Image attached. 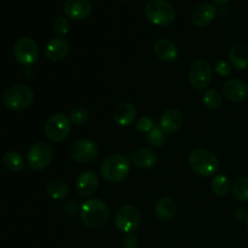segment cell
<instances>
[{
    "label": "cell",
    "instance_id": "7402d4cb",
    "mask_svg": "<svg viewBox=\"0 0 248 248\" xmlns=\"http://www.w3.org/2000/svg\"><path fill=\"white\" fill-rule=\"evenodd\" d=\"M229 58L232 64L240 70L248 69V46L237 44L229 51Z\"/></svg>",
    "mask_w": 248,
    "mask_h": 248
},
{
    "label": "cell",
    "instance_id": "ffe728a7",
    "mask_svg": "<svg viewBox=\"0 0 248 248\" xmlns=\"http://www.w3.org/2000/svg\"><path fill=\"white\" fill-rule=\"evenodd\" d=\"M136 114H137V110L135 106L128 102H124L119 104L114 110V121L119 126H128L135 121Z\"/></svg>",
    "mask_w": 248,
    "mask_h": 248
},
{
    "label": "cell",
    "instance_id": "484cf974",
    "mask_svg": "<svg viewBox=\"0 0 248 248\" xmlns=\"http://www.w3.org/2000/svg\"><path fill=\"white\" fill-rule=\"evenodd\" d=\"M232 194L240 201H248V177H241L232 184Z\"/></svg>",
    "mask_w": 248,
    "mask_h": 248
},
{
    "label": "cell",
    "instance_id": "2e32d148",
    "mask_svg": "<svg viewBox=\"0 0 248 248\" xmlns=\"http://www.w3.org/2000/svg\"><path fill=\"white\" fill-rule=\"evenodd\" d=\"M183 125V115L177 109H169L162 114L160 119V127L165 135H171L177 132Z\"/></svg>",
    "mask_w": 248,
    "mask_h": 248
},
{
    "label": "cell",
    "instance_id": "6da1fadb",
    "mask_svg": "<svg viewBox=\"0 0 248 248\" xmlns=\"http://www.w3.org/2000/svg\"><path fill=\"white\" fill-rule=\"evenodd\" d=\"M80 218L90 229H101L109 220V207L101 199H90L82 203Z\"/></svg>",
    "mask_w": 248,
    "mask_h": 248
},
{
    "label": "cell",
    "instance_id": "4fadbf2b",
    "mask_svg": "<svg viewBox=\"0 0 248 248\" xmlns=\"http://www.w3.org/2000/svg\"><path fill=\"white\" fill-rule=\"evenodd\" d=\"M223 94L232 102H244L248 98V85L240 79H229L223 85Z\"/></svg>",
    "mask_w": 248,
    "mask_h": 248
},
{
    "label": "cell",
    "instance_id": "1f68e13d",
    "mask_svg": "<svg viewBox=\"0 0 248 248\" xmlns=\"http://www.w3.org/2000/svg\"><path fill=\"white\" fill-rule=\"evenodd\" d=\"M215 69L216 72H217V74H219L220 77H228V75H230V73H232V68H230V65L228 64L227 62H224V61H219V62L216 63Z\"/></svg>",
    "mask_w": 248,
    "mask_h": 248
},
{
    "label": "cell",
    "instance_id": "5b68a950",
    "mask_svg": "<svg viewBox=\"0 0 248 248\" xmlns=\"http://www.w3.org/2000/svg\"><path fill=\"white\" fill-rule=\"evenodd\" d=\"M189 164L199 176L210 177L219 170V160L207 149H195L189 155Z\"/></svg>",
    "mask_w": 248,
    "mask_h": 248
},
{
    "label": "cell",
    "instance_id": "8fae6325",
    "mask_svg": "<svg viewBox=\"0 0 248 248\" xmlns=\"http://www.w3.org/2000/svg\"><path fill=\"white\" fill-rule=\"evenodd\" d=\"M98 147L92 140H79L70 147V156L79 164H87L96 159Z\"/></svg>",
    "mask_w": 248,
    "mask_h": 248
},
{
    "label": "cell",
    "instance_id": "44dd1931",
    "mask_svg": "<svg viewBox=\"0 0 248 248\" xmlns=\"http://www.w3.org/2000/svg\"><path fill=\"white\" fill-rule=\"evenodd\" d=\"M132 161L140 169H150L157 162V156L149 148H140L132 154Z\"/></svg>",
    "mask_w": 248,
    "mask_h": 248
},
{
    "label": "cell",
    "instance_id": "52a82bcc",
    "mask_svg": "<svg viewBox=\"0 0 248 248\" xmlns=\"http://www.w3.org/2000/svg\"><path fill=\"white\" fill-rule=\"evenodd\" d=\"M53 149L46 143H35L27 153V164L31 170L40 171L50 166L53 160Z\"/></svg>",
    "mask_w": 248,
    "mask_h": 248
},
{
    "label": "cell",
    "instance_id": "e575fe53",
    "mask_svg": "<svg viewBox=\"0 0 248 248\" xmlns=\"http://www.w3.org/2000/svg\"><path fill=\"white\" fill-rule=\"evenodd\" d=\"M212 1L216 2V4L222 5V4H225V2H228V1H229V0H212Z\"/></svg>",
    "mask_w": 248,
    "mask_h": 248
},
{
    "label": "cell",
    "instance_id": "7a4b0ae2",
    "mask_svg": "<svg viewBox=\"0 0 248 248\" xmlns=\"http://www.w3.org/2000/svg\"><path fill=\"white\" fill-rule=\"evenodd\" d=\"M131 171V161L123 154H111L101 166V174L109 183H120Z\"/></svg>",
    "mask_w": 248,
    "mask_h": 248
},
{
    "label": "cell",
    "instance_id": "4316f807",
    "mask_svg": "<svg viewBox=\"0 0 248 248\" xmlns=\"http://www.w3.org/2000/svg\"><path fill=\"white\" fill-rule=\"evenodd\" d=\"M203 104L208 109H218L223 104V97L217 90H208L203 94Z\"/></svg>",
    "mask_w": 248,
    "mask_h": 248
},
{
    "label": "cell",
    "instance_id": "cb8c5ba5",
    "mask_svg": "<svg viewBox=\"0 0 248 248\" xmlns=\"http://www.w3.org/2000/svg\"><path fill=\"white\" fill-rule=\"evenodd\" d=\"M2 165L10 171H21L24 169V160L17 152H7L2 157Z\"/></svg>",
    "mask_w": 248,
    "mask_h": 248
},
{
    "label": "cell",
    "instance_id": "836d02e7",
    "mask_svg": "<svg viewBox=\"0 0 248 248\" xmlns=\"http://www.w3.org/2000/svg\"><path fill=\"white\" fill-rule=\"evenodd\" d=\"M63 208H64V212L65 213H68V215L73 216V215H75V212H77L78 206H77V203L74 202V201L70 200V201H68V202L64 203Z\"/></svg>",
    "mask_w": 248,
    "mask_h": 248
},
{
    "label": "cell",
    "instance_id": "4dcf8cb0",
    "mask_svg": "<svg viewBox=\"0 0 248 248\" xmlns=\"http://www.w3.org/2000/svg\"><path fill=\"white\" fill-rule=\"evenodd\" d=\"M154 126L155 125L154 123H153V120L150 118H148V116H142V118L138 119L137 123H136V127H137V130L140 131V132H145V133H149Z\"/></svg>",
    "mask_w": 248,
    "mask_h": 248
},
{
    "label": "cell",
    "instance_id": "e0dca14e",
    "mask_svg": "<svg viewBox=\"0 0 248 248\" xmlns=\"http://www.w3.org/2000/svg\"><path fill=\"white\" fill-rule=\"evenodd\" d=\"M154 53L164 62H173L178 58L179 51L173 41L169 39H159L154 45Z\"/></svg>",
    "mask_w": 248,
    "mask_h": 248
},
{
    "label": "cell",
    "instance_id": "9c48e42d",
    "mask_svg": "<svg viewBox=\"0 0 248 248\" xmlns=\"http://www.w3.org/2000/svg\"><path fill=\"white\" fill-rule=\"evenodd\" d=\"M212 79V67L210 62L203 58L194 61L189 69V81L196 90H203L210 85Z\"/></svg>",
    "mask_w": 248,
    "mask_h": 248
},
{
    "label": "cell",
    "instance_id": "277c9868",
    "mask_svg": "<svg viewBox=\"0 0 248 248\" xmlns=\"http://www.w3.org/2000/svg\"><path fill=\"white\" fill-rule=\"evenodd\" d=\"M144 15L155 26H170L176 18L173 6L166 0H149L144 7Z\"/></svg>",
    "mask_w": 248,
    "mask_h": 248
},
{
    "label": "cell",
    "instance_id": "8992f818",
    "mask_svg": "<svg viewBox=\"0 0 248 248\" xmlns=\"http://www.w3.org/2000/svg\"><path fill=\"white\" fill-rule=\"evenodd\" d=\"M116 228L124 234H133L140 224V213L135 206H121L115 213L114 218Z\"/></svg>",
    "mask_w": 248,
    "mask_h": 248
},
{
    "label": "cell",
    "instance_id": "83f0119b",
    "mask_svg": "<svg viewBox=\"0 0 248 248\" xmlns=\"http://www.w3.org/2000/svg\"><path fill=\"white\" fill-rule=\"evenodd\" d=\"M148 143L153 147H161L165 143V133L159 126H154L149 133H148Z\"/></svg>",
    "mask_w": 248,
    "mask_h": 248
},
{
    "label": "cell",
    "instance_id": "5bb4252c",
    "mask_svg": "<svg viewBox=\"0 0 248 248\" xmlns=\"http://www.w3.org/2000/svg\"><path fill=\"white\" fill-rule=\"evenodd\" d=\"M75 188L80 196H91L98 188V178L92 171H85L79 174L75 182Z\"/></svg>",
    "mask_w": 248,
    "mask_h": 248
},
{
    "label": "cell",
    "instance_id": "f1b7e54d",
    "mask_svg": "<svg viewBox=\"0 0 248 248\" xmlns=\"http://www.w3.org/2000/svg\"><path fill=\"white\" fill-rule=\"evenodd\" d=\"M87 119H89V113L84 108H77L69 114L70 123L74 124V125H82V124L86 123Z\"/></svg>",
    "mask_w": 248,
    "mask_h": 248
},
{
    "label": "cell",
    "instance_id": "9a60e30c",
    "mask_svg": "<svg viewBox=\"0 0 248 248\" xmlns=\"http://www.w3.org/2000/svg\"><path fill=\"white\" fill-rule=\"evenodd\" d=\"M68 53H69V43L63 38L51 39L45 47L46 57L52 62L64 60Z\"/></svg>",
    "mask_w": 248,
    "mask_h": 248
},
{
    "label": "cell",
    "instance_id": "603a6c76",
    "mask_svg": "<svg viewBox=\"0 0 248 248\" xmlns=\"http://www.w3.org/2000/svg\"><path fill=\"white\" fill-rule=\"evenodd\" d=\"M46 193L52 199L61 200V199L67 198V195L69 194V186L63 179H51L46 186Z\"/></svg>",
    "mask_w": 248,
    "mask_h": 248
},
{
    "label": "cell",
    "instance_id": "d590c367",
    "mask_svg": "<svg viewBox=\"0 0 248 248\" xmlns=\"http://www.w3.org/2000/svg\"><path fill=\"white\" fill-rule=\"evenodd\" d=\"M246 225H247V228H248V215H247V217H246Z\"/></svg>",
    "mask_w": 248,
    "mask_h": 248
},
{
    "label": "cell",
    "instance_id": "8d00e7d4",
    "mask_svg": "<svg viewBox=\"0 0 248 248\" xmlns=\"http://www.w3.org/2000/svg\"><path fill=\"white\" fill-rule=\"evenodd\" d=\"M118 1H125V0H118Z\"/></svg>",
    "mask_w": 248,
    "mask_h": 248
},
{
    "label": "cell",
    "instance_id": "3957f363",
    "mask_svg": "<svg viewBox=\"0 0 248 248\" xmlns=\"http://www.w3.org/2000/svg\"><path fill=\"white\" fill-rule=\"evenodd\" d=\"M2 102L11 110H24L34 102V92L26 85H12L2 93Z\"/></svg>",
    "mask_w": 248,
    "mask_h": 248
},
{
    "label": "cell",
    "instance_id": "ac0fdd59",
    "mask_svg": "<svg viewBox=\"0 0 248 248\" xmlns=\"http://www.w3.org/2000/svg\"><path fill=\"white\" fill-rule=\"evenodd\" d=\"M217 17V9L212 4H201L195 7L191 14V21L195 26L205 27L215 21Z\"/></svg>",
    "mask_w": 248,
    "mask_h": 248
},
{
    "label": "cell",
    "instance_id": "ba28073f",
    "mask_svg": "<svg viewBox=\"0 0 248 248\" xmlns=\"http://www.w3.org/2000/svg\"><path fill=\"white\" fill-rule=\"evenodd\" d=\"M70 120L64 114H53L47 119L45 124V135L51 142H62L68 137L70 132Z\"/></svg>",
    "mask_w": 248,
    "mask_h": 248
},
{
    "label": "cell",
    "instance_id": "d6986e66",
    "mask_svg": "<svg viewBox=\"0 0 248 248\" xmlns=\"http://www.w3.org/2000/svg\"><path fill=\"white\" fill-rule=\"evenodd\" d=\"M154 212L155 217H156L160 222H169V220H171L177 213L176 201L171 198L161 199V200L157 201L156 205H155Z\"/></svg>",
    "mask_w": 248,
    "mask_h": 248
},
{
    "label": "cell",
    "instance_id": "d6a6232c",
    "mask_svg": "<svg viewBox=\"0 0 248 248\" xmlns=\"http://www.w3.org/2000/svg\"><path fill=\"white\" fill-rule=\"evenodd\" d=\"M138 244H140V241H138V237L135 234H127L125 240H124L125 248H137Z\"/></svg>",
    "mask_w": 248,
    "mask_h": 248
},
{
    "label": "cell",
    "instance_id": "30bf717a",
    "mask_svg": "<svg viewBox=\"0 0 248 248\" xmlns=\"http://www.w3.org/2000/svg\"><path fill=\"white\" fill-rule=\"evenodd\" d=\"M14 56L21 65L34 64L39 57L38 44L28 36L18 39L15 44Z\"/></svg>",
    "mask_w": 248,
    "mask_h": 248
},
{
    "label": "cell",
    "instance_id": "f546056e",
    "mask_svg": "<svg viewBox=\"0 0 248 248\" xmlns=\"http://www.w3.org/2000/svg\"><path fill=\"white\" fill-rule=\"evenodd\" d=\"M69 21H68L65 17L58 16L57 18L53 21V31H55V33L58 34V35H65V34L69 31Z\"/></svg>",
    "mask_w": 248,
    "mask_h": 248
},
{
    "label": "cell",
    "instance_id": "7c38bea8",
    "mask_svg": "<svg viewBox=\"0 0 248 248\" xmlns=\"http://www.w3.org/2000/svg\"><path fill=\"white\" fill-rule=\"evenodd\" d=\"M63 10L69 18L82 21L91 15L92 5L90 0H65Z\"/></svg>",
    "mask_w": 248,
    "mask_h": 248
},
{
    "label": "cell",
    "instance_id": "d4e9b609",
    "mask_svg": "<svg viewBox=\"0 0 248 248\" xmlns=\"http://www.w3.org/2000/svg\"><path fill=\"white\" fill-rule=\"evenodd\" d=\"M211 188H212L213 193L218 196H225L229 194L230 189H232V182L224 174H218L213 178L212 183H211Z\"/></svg>",
    "mask_w": 248,
    "mask_h": 248
}]
</instances>
